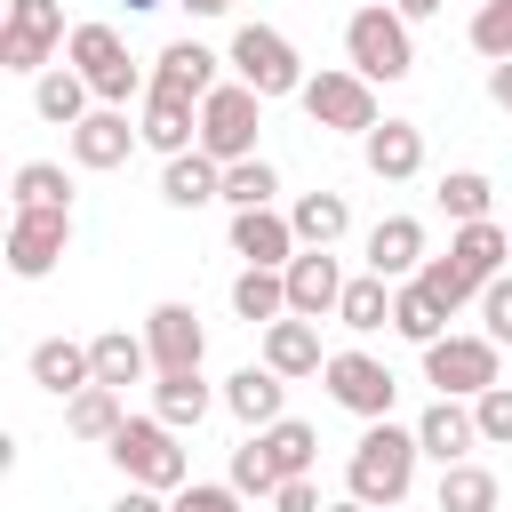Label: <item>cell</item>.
<instances>
[{"label":"cell","mask_w":512,"mask_h":512,"mask_svg":"<svg viewBox=\"0 0 512 512\" xmlns=\"http://www.w3.org/2000/svg\"><path fill=\"white\" fill-rule=\"evenodd\" d=\"M112 512H176V504H160V488H136V480H128V488L112 496Z\"/></svg>","instance_id":"bcb514c9"},{"label":"cell","mask_w":512,"mask_h":512,"mask_svg":"<svg viewBox=\"0 0 512 512\" xmlns=\"http://www.w3.org/2000/svg\"><path fill=\"white\" fill-rule=\"evenodd\" d=\"M288 224H296L304 248H336L344 224H352V208H344V192H304V200L288 208Z\"/></svg>","instance_id":"1f68e13d"},{"label":"cell","mask_w":512,"mask_h":512,"mask_svg":"<svg viewBox=\"0 0 512 512\" xmlns=\"http://www.w3.org/2000/svg\"><path fill=\"white\" fill-rule=\"evenodd\" d=\"M296 248H304V240H296V224H288L280 208H232V256L288 272V256H296Z\"/></svg>","instance_id":"4fadbf2b"},{"label":"cell","mask_w":512,"mask_h":512,"mask_svg":"<svg viewBox=\"0 0 512 512\" xmlns=\"http://www.w3.org/2000/svg\"><path fill=\"white\" fill-rule=\"evenodd\" d=\"M88 96H96V88L80 80V64H56V72L32 80V112L56 120V128H80V120H88Z\"/></svg>","instance_id":"4316f807"},{"label":"cell","mask_w":512,"mask_h":512,"mask_svg":"<svg viewBox=\"0 0 512 512\" xmlns=\"http://www.w3.org/2000/svg\"><path fill=\"white\" fill-rule=\"evenodd\" d=\"M336 304H344V272H336V256H328V248H296V256H288V312L328 320Z\"/></svg>","instance_id":"5bb4252c"},{"label":"cell","mask_w":512,"mask_h":512,"mask_svg":"<svg viewBox=\"0 0 512 512\" xmlns=\"http://www.w3.org/2000/svg\"><path fill=\"white\" fill-rule=\"evenodd\" d=\"M208 408H216V392L200 384V368H160V376H152V416H160V424L192 432Z\"/></svg>","instance_id":"d4e9b609"},{"label":"cell","mask_w":512,"mask_h":512,"mask_svg":"<svg viewBox=\"0 0 512 512\" xmlns=\"http://www.w3.org/2000/svg\"><path fill=\"white\" fill-rule=\"evenodd\" d=\"M448 256H456V264H464V272H472V280L488 288V280L504 272V256H512V232H504L496 216H480V224H456V240H448Z\"/></svg>","instance_id":"83f0119b"},{"label":"cell","mask_w":512,"mask_h":512,"mask_svg":"<svg viewBox=\"0 0 512 512\" xmlns=\"http://www.w3.org/2000/svg\"><path fill=\"white\" fill-rule=\"evenodd\" d=\"M416 424H392V416H376L360 440H352V456H344V488L360 496V504H408V480H416Z\"/></svg>","instance_id":"6da1fadb"},{"label":"cell","mask_w":512,"mask_h":512,"mask_svg":"<svg viewBox=\"0 0 512 512\" xmlns=\"http://www.w3.org/2000/svg\"><path fill=\"white\" fill-rule=\"evenodd\" d=\"M336 320H344L352 336H368V328H392V280H384V272H360V280H344V304H336Z\"/></svg>","instance_id":"d6a6232c"},{"label":"cell","mask_w":512,"mask_h":512,"mask_svg":"<svg viewBox=\"0 0 512 512\" xmlns=\"http://www.w3.org/2000/svg\"><path fill=\"white\" fill-rule=\"evenodd\" d=\"M392 328L424 352V344H440V336H448V312L432 304V288H424V280H392Z\"/></svg>","instance_id":"f546056e"},{"label":"cell","mask_w":512,"mask_h":512,"mask_svg":"<svg viewBox=\"0 0 512 512\" xmlns=\"http://www.w3.org/2000/svg\"><path fill=\"white\" fill-rule=\"evenodd\" d=\"M256 440H264V456H272V472H280V480L312 472V456H320V432H312L304 416H280V424H264Z\"/></svg>","instance_id":"836d02e7"},{"label":"cell","mask_w":512,"mask_h":512,"mask_svg":"<svg viewBox=\"0 0 512 512\" xmlns=\"http://www.w3.org/2000/svg\"><path fill=\"white\" fill-rule=\"evenodd\" d=\"M232 72L272 104V96H304V56L288 48V32H272V24H240L232 32Z\"/></svg>","instance_id":"8992f818"},{"label":"cell","mask_w":512,"mask_h":512,"mask_svg":"<svg viewBox=\"0 0 512 512\" xmlns=\"http://www.w3.org/2000/svg\"><path fill=\"white\" fill-rule=\"evenodd\" d=\"M440 208H448V224H480V216L496 208V184H488L480 168H448V176H440Z\"/></svg>","instance_id":"d590c367"},{"label":"cell","mask_w":512,"mask_h":512,"mask_svg":"<svg viewBox=\"0 0 512 512\" xmlns=\"http://www.w3.org/2000/svg\"><path fill=\"white\" fill-rule=\"evenodd\" d=\"M304 112H312V128L368 136L376 128V80H360V72H312L304 80Z\"/></svg>","instance_id":"30bf717a"},{"label":"cell","mask_w":512,"mask_h":512,"mask_svg":"<svg viewBox=\"0 0 512 512\" xmlns=\"http://www.w3.org/2000/svg\"><path fill=\"white\" fill-rule=\"evenodd\" d=\"M440 512H496V472L488 464H440Z\"/></svg>","instance_id":"e575fe53"},{"label":"cell","mask_w":512,"mask_h":512,"mask_svg":"<svg viewBox=\"0 0 512 512\" xmlns=\"http://www.w3.org/2000/svg\"><path fill=\"white\" fill-rule=\"evenodd\" d=\"M416 280L432 288V304H440V312H464V304L480 296V280H472L456 256H424V272H416Z\"/></svg>","instance_id":"74e56055"},{"label":"cell","mask_w":512,"mask_h":512,"mask_svg":"<svg viewBox=\"0 0 512 512\" xmlns=\"http://www.w3.org/2000/svg\"><path fill=\"white\" fill-rule=\"evenodd\" d=\"M88 352H96V384H112V392H128V384L160 376V368H152V344H144V336H128V328H104Z\"/></svg>","instance_id":"484cf974"},{"label":"cell","mask_w":512,"mask_h":512,"mask_svg":"<svg viewBox=\"0 0 512 512\" xmlns=\"http://www.w3.org/2000/svg\"><path fill=\"white\" fill-rule=\"evenodd\" d=\"M472 424H480V440L512 448V384H488V392L472 400Z\"/></svg>","instance_id":"b9f144b4"},{"label":"cell","mask_w":512,"mask_h":512,"mask_svg":"<svg viewBox=\"0 0 512 512\" xmlns=\"http://www.w3.org/2000/svg\"><path fill=\"white\" fill-rule=\"evenodd\" d=\"M32 384L56 392V400H72V392L96 384V352L72 344V336H48V344H32Z\"/></svg>","instance_id":"7402d4cb"},{"label":"cell","mask_w":512,"mask_h":512,"mask_svg":"<svg viewBox=\"0 0 512 512\" xmlns=\"http://www.w3.org/2000/svg\"><path fill=\"white\" fill-rule=\"evenodd\" d=\"M272 192H280L272 160H232V168H224V200H232V208H272Z\"/></svg>","instance_id":"f35d334b"},{"label":"cell","mask_w":512,"mask_h":512,"mask_svg":"<svg viewBox=\"0 0 512 512\" xmlns=\"http://www.w3.org/2000/svg\"><path fill=\"white\" fill-rule=\"evenodd\" d=\"M472 48H480L488 64L512 56V0H480V16H472Z\"/></svg>","instance_id":"60d3db41"},{"label":"cell","mask_w":512,"mask_h":512,"mask_svg":"<svg viewBox=\"0 0 512 512\" xmlns=\"http://www.w3.org/2000/svg\"><path fill=\"white\" fill-rule=\"evenodd\" d=\"M136 144H144V128H128V104H96V112L72 128V160H80V168H120Z\"/></svg>","instance_id":"7c38bea8"},{"label":"cell","mask_w":512,"mask_h":512,"mask_svg":"<svg viewBox=\"0 0 512 512\" xmlns=\"http://www.w3.org/2000/svg\"><path fill=\"white\" fill-rule=\"evenodd\" d=\"M120 424H128V408H120L112 384H88V392L64 400V432H72V440H112Z\"/></svg>","instance_id":"4dcf8cb0"},{"label":"cell","mask_w":512,"mask_h":512,"mask_svg":"<svg viewBox=\"0 0 512 512\" xmlns=\"http://www.w3.org/2000/svg\"><path fill=\"white\" fill-rule=\"evenodd\" d=\"M272 512H328V504H320L312 472H296V480H280V488H272Z\"/></svg>","instance_id":"f6af8a7d"},{"label":"cell","mask_w":512,"mask_h":512,"mask_svg":"<svg viewBox=\"0 0 512 512\" xmlns=\"http://www.w3.org/2000/svg\"><path fill=\"white\" fill-rule=\"evenodd\" d=\"M128 8H160V0H128Z\"/></svg>","instance_id":"816d5d0a"},{"label":"cell","mask_w":512,"mask_h":512,"mask_svg":"<svg viewBox=\"0 0 512 512\" xmlns=\"http://www.w3.org/2000/svg\"><path fill=\"white\" fill-rule=\"evenodd\" d=\"M176 512H240V488L232 480H184L176 488Z\"/></svg>","instance_id":"7bdbcfd3"},{"label":"cell","mask_w":512,"mask_h":512,"mask_svg":"<svg viewBox=\"0 0 512 512\" xmlns=\"http://www.w3.org/2000/svg\"><path fill=\"white\" fill-rule=\"evenodd\" d=\"M192 16H232V0H184Z\"/></svg>","instance_id":"681fc988"},{"label":"cell","mask_w":512,"mask_h":512,"mask_svg":"<svg viewBox=\"0 0 512 512\" xmlns=\"http://www.w3.org/2000/svg\"><path fill=\"white\" fill-rule=\"evenodd\" d=\"M344 56L360 80H408L416 72V40H408V16L392 0H368L344 16Z\"/></svg>","instance_id":"7a4b0ae2"},{"label":"cell","mask_w":512,"mask_h":512,"mask_svg":"<svg viewBox=\"0 0 512 512\" xmlns=\"http://www.w3.org/2000/svg\"><path fill=\"white\" fill-rule=\"evenodd\" d=\"M320 376H328V400H336V408H352V416H368V424H376V416H392L400 376H392L376 352H328V368H320Z\"/></svg>","instance_id":"8fae6325"},{"label":"cell","mask_w":512,"mask_h":512,"mask_svg":"<svg viewBox=\"0 0 512 512\" xmlns=\"http://www.w3.org/2000/svg\"><path fill=\"white\" fill-rule=\"evenodd\" d=\"M104 456H112L136 488H160V496H176V488L192 480V464H184V448H176V424H160V416H128V424L104 440Z\"/></svg>","instance_id":"3957f363"},{"label":"cell","mask_w":512,"mask_h":512,"mask_svg":"<svg viewBox=\"0 0 512 512\" xmlns=\"http://www.w3.org/2000/svg\"><path fill=\"white\" fill-rule=\"evenodd\" d=\"M360 152H368V176L408 184V176L424 168V128H416V120H376V128L360 136Z\"/></svg>","instance_id":"e0dca14e"},{"label":"cell","mask_w":512,"mask_h":512,"mask_svg":"<svg viewBox=\"0 0 512 512\" xmlns=\"http://www.w3.org/2000/svg\"><path fill=\"white\" fill-rule=\"evenodd\" d=\"M472 440H480V424H472V408H464V400H448V392L416 416V448H424L432 464H464V456H472Z\"/></svg>","instance_id":"ac0fdd59"},{"label":"cell","mask_w":512,"mask_h":512,"mask_svg":"<svg viewBox=\"0 0 512 512\" xmlns=\"http://www.w3.org/2000/svg\"><path fill=\"white\" fill-rule=\"evenodd\" d=\"M64 40V8L56 0H8V24H0V72H48Z\"/></svg>","instance_id":"9c48e42d"},{"label":"cell","mask_w":512,"mask_h":512,"mask_svg":"<svg viewBox=\"0 0 512 512\" xmlns=\"http://www.w3.org/2000/svg\"><path fill=\"white\" fill-rule=\"evenodd\" d=\"M16 208H72V176L56 160H24L16 168Z\"/></svg>","instance_id":"8d00e7d4"},{"label":"cell","mask_w":512,"mask_h":512,"mask_svg":"<svg viewBox=\"0 0 512 512\" xmlns=\"http://www.w3.org/2000/svg\"><path fill=\"white\" fill-rule=\"evenodd\" d=\"M232 488H240V496H272V488H280V472H272V456H264L256 432L232 448Z\"/></svg>","instance_id":"ab89813d"},{"label":"cell","mask_w":512,"mask_h":512,"mask_svg":"<svg viewBox=\"0 0 512 512\" xmlns=\"http://www.w3.org/2000/svg\"><path fill=\"white\" fill-rule=\"evenodd\" d=\"M144 344H152V368H200L208 328L192 320V304H152L144 312Z\"/></svg>","instance_id":"9a60e30c"},{"label":"cell","mask_w":512,"mask_h":512,"mask_svg":"<svg viewBox=\"0 0 512 512\" xmlns=\"http://www.w3.org/2000/svg\"><path fill=\"white\" fill-rule=\"evenodd\" d=\"M384 512H408V504H384Z\"/></svg>","instance_id":"f5cc1de1"},{"label":"cell","mask_w":512,"mask_h":512,"mask_svg":"<svg viewBox=\"0 0 512 512\" xmlns=\"http://www.w3.org/2000/svg\"><path fill=\"white\" fill-rule=\"evenodd\" d=\"M392 8H400V16H408V24H416V16H440V8H448V0H392Z\"/></svg>","instance_id":"c3c4849f"},{"label":"cell","mask_w":512,"mask_h":512,"mask_svg":"<svg viewBox=\"0 0 512 512\" xmlns=\"http://www.w3.org/2000/svg\"><path fill=\"white\" fill-rule=\"evenodd\" d=\"M480 320H488L496 344H512V272H496V280L480 288Z\"/></svg>","instance_id":"ee69618b"},{"label":"cell","mask_w":512,"mask_h":512,"mask_svg":"<svg viewBox=\"0 0 512 512\" xmlns=\"http://www.w3.org/2000/svg\"><path fill=\"white\" fill-rule=\"evenodd\" d=\"M256 128H264V96L248 80H224L216 96H200V152L208 160H256Z\"/></svg>","instance_id":"5b68a950"},{"label":"cell","mask_w":512,"mask_h":512,"mask_svg":"<svg viewBox=\"0 0 512 512\" xmlns=\"http://www.w3.org/2000/svg\"><path fill=\"white\" fill-rule=\"evenodd\" d=\"M160 200H168V208H208V200H224V160H208L200 144L176 152V160L160 168Z\"/></svg>","instance_id":"603a6c76"},{"label":"cell","mask_w":512,"mask_h":512,"mask_svg":"<svg viewBox=\"0 0 512 512\" xmlns=\"http://www.w3.org/2000/svg\"><path fill=\"white\" fill-rule=\"evenodd\" d=\"M328 512H376V504H360V496H344V504H328Z\"/></svg>","instance_id":"f907efd6"},{"label":"cell","mask_w":512,"mask_h":512,"mask_svg":"<svg viewBox=\"0 0 512 512\" xmlns=\"http://www.w3.org/2000/svg\"><path fill=\"white\" fill-rule=\"evenodd\" d=\"M224 408H232L248 432L280 424V416H288V376H280V368H232V376H224Z\"/></svg>","instance_id":"2e32d148"},{"label":"cell","mask_w":512,"mask_h":512,"mask_svg":"<svg viewBox=\"0 0 512 512\" xmlns=\"http://www.w3.org/2000/svg\"><path fill=\"white\" fill-rule=\"evenodd\" d=\"M368 272L416 280V272H424V224H416V216H384V224L368 232Z\"/></svg>","instance_id":"cb8c5ba5"},{"label":"cell","mask_w":512,"mask_h":512,"mask_svg":"<svg viewBox=\"0 0 512 512\" xmlns=\"http://www.w3.org/2000/svg\"><path fill=\"white\" fill-rule=\"evenodd\" d=\"M72 248V208H16L8 216V272L16 280H48Z\"/></svg>","instance_id":"ba28073f"},{"label":"cell","mask_w":512,"mask_h":512,"mask_svg":"<svg viewBox=\"0 0 512 512\" xmlns=\"http://www.w3.org/2000/svg\"><path fill=\"white\" fill-rule=\"evenodd\" d=\"M496 336H440V344H424V384H440L448 400H480L488 384H504L496 376Z\"/></svg>","instance_id":"52a82bcc"},{"label":"cell","mask_w":512,"mask_h":512,"mask_svg":"<svg viewBox=\"0 0 512 512\" xmlns=\"http://www.w3.org/2000/svg\"><path fill=\"white\" fill-rule=\"evenodd\" d=\"M136 128H144L152 152L176 160V152L200 144V104H184V96H168V88H144V120H136Z\"/></svg>","instance_id":"ffe728a7"},{"label":"cell","mask_w":512,"mask_h":512,"mask_svg":"<svg viewBox=\"0 0 512 512\" xmlns=\"http://www.w3.org/2000/svg\"><path fill=\"white\" fill-rule=\"evenodd\" d=\"M264 368H280V376H320V368H328V352H320V320H304V312L272 320V328H264Z\"/></svg>","instance_id":"44dd1931"},{"label":"cell","mask_w":512,"mask_h":512,"mask_svg":"<svg viewBox=\"0 0 512 512\" xmlns=\"http://www.w3.org/2000/svg\"><path fill=\"white\" fill-rule=\"evenodd\" d=\"M152 88H168V96L200 104V96H216L224 80H216V56H208L200 40H168V48H160V64H152Z\"/></svg>","instance_id":"d6986e66"},{"label":"cell","mask_w":512,"mask_h":512,"mask_svg":"<svg viewBox=\"0 0 512 512\" xmlns=\"http://www.w3.org/2000/svg\"><path fill=\"white\" fill-rule=\"evenodd\" d=\"M488 96L512 112V56H504V64H488Z\"/></svg>","instance_id":"7dc6e473"},{"label":"cell","mask_w":512,"mask_h":512,"mask_svg":"<svg viewBox=\"0 0 512 512\" xmlns=\"http://www.w3.org/2000/svg\"><path fill=\"white\" fill-rule=\"evenodd\" d=\"M64 56H72V64H80V80L96 88V104H128V96H144V88H152V80L136 72V56H128V40H120L112 24H72Z\"/></svg>","instance_id":"277c9868"},{"label":"cell","mask_w":512,"mask_h":512,"mask_svg":"<svg viewBox=\"0 0 512 512\" xmlns=\"http://www.w3.org/2000/svg\"><path fill=\"white\" fill-rule=\"evenodd\" d=\"M232 312L256 328H272V320H288V272H272V264H248L240 280H232Z\"/></svg>","instance_id":"f1b7e54d"},{"label":"cell","mask_w":512,"mask_h":512,"mask_svg":"<svg viewBox=\"0 0 512 512\" xmlns=\"http://www.w3.org/2000/svg\"><path fill=\"white\" fill-rule=\"evenodd\" d=\"M504 232H512V224H504Z\"/></svg>","instance_id":"db71d44e"}]
</instances>
